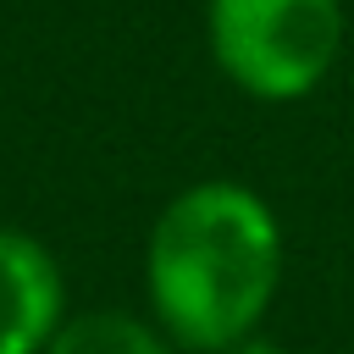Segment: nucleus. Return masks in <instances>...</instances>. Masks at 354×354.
Instances as JSON below:
<instances>
[{
    "mask_svg": "<svg viewBox=\"0 0 354 354\" xmlns=\"http://www.w3.org/2000/svg\"><path fill=\"white\" fill-rule=\"evenodd\" d=\"M44 354H183V348L155 326L149 310L94 304V310H66Z\"/></svg>",
    "mask_w": 354,
    "mask_h": 354,
    "instance_id": "4",
    "label": "nucleus"
},
{
    "mask_svg": "<svg viewBox=\"0 0 354 354\" xmlns=\"http://www.w3.org/2000/svg\"><path fill=\"white\" fill-rule=\"evenodd\" d=\"M348 39L343 0H205L216 72L254 105L310 100Z\"/></svg>",
    "mask_w": 354,
    "mask_h": 354,
    "instance_id": "2",
    "label": "nucleus"
},
{
    "mask_svg": "<svg viewBox=\"0 0 354 354\" xmlns=\"http://www.w3.org/2000/svg\"><path fill=\"white\" fill-rule=\"evenodd\" d=\"M66 310L61 254L39 232L0 221V354H44Z\"/></svg>",
    "mask_w": 354,
    "mask_h": 354,
    "instance_id": "3",
    "label": "nucleus"
},
{
    "mask_svg": "<svg viewBox=\"0 0 354 354\" xmlns=\"http://www.w3.org/2000/svg\"><path fill=\"white\" fill-rule=\"evenodd\" d=\"M227 354H293V348H282L277 337H266V332H249L243 343H232Z\"/></svg>",
    "mask_w": 354,
    "mask_h": 354,
    "instance_id": "5",
    "label": "nucleus"
},
{
    "mask_svg": "<svg viewBox=\"0 0 354 354\" xmlns=\"http://www.w3.org/2000/svg\"><path fill=\"white\" fill-rule=\"evenodd\" d=\"M144 310L183 354H227L266 332L288 277L277 205L238 177L177 188L144 232Z\"/></svg>",
    "mask_w": 354,
    "mask_h": 354,
    "instance_id": "1",
    "label": "nucleus"
}]
</instances>
